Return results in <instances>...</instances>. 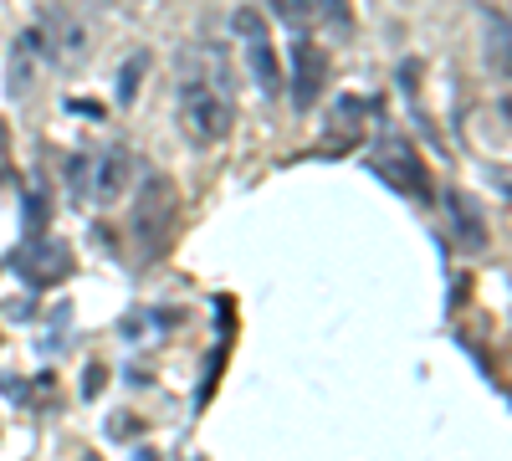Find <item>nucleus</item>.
Segmentation results:
<instances>
[{
	"label": "nucleus",
	"mask_w": 512,
	"mask_h": 461,
	"mask_svg": "<svg viewBox=\"0 0 512 461\" xmlns=\"http://www.w3.org/2000/svg\"><path fill=\"white\" fill-rule=\"evenodd\" d=\"M451 205H456V216H461V221H456V226H461V236L472 241V246H482V226H477V205L466 200V195H451Z\"/></svg>",
	"instance_id": "12"
},
{
	"label": "nucleus",
	"mask_w": 512,
	"mask_h": 461,
	"mask_svg": "<svg viewBox=\"0 0 512 461\" xmlns=\"http://www.w3.org/2000/svg\"><path fill=\"white\" fill-rule=\"evenodd\" d=\"M134 185V159H128V149H103L93 164H88V195L93 205H118L123 190Z\"/></svg>",
	"instance_id": "5"
},
{
	"label": "nucleus",
	"mask_w": 512,
	"mask_h": 461,
	"mask_svg": "<svg viewBox=\"0 0 512 461\" xmlns=\"http://www.w3.org/2000/svg\"><path fill=\"white\" fill-rule=\"evenodd\" d=\"M175 118L195 149H216L236 129V88L216 47L185 52L175 77Z\"/></svg>",
	"instance_id": "1"
},
{
	"label": "nucleus",
	"mask_w": 512,
	"mask_h": 461,
	"mask_svg": "<svg viewBox=\"0 0 512 461\" xmlns=\"http://www.w3.org/2000/svg\"><path fill=\"white\" fill-rule=\"evenodd\" d=\"M159 205H169V185H164L159 175H149V185H144V195H139V221H134V231L144 236V251H149V257L159 251V231L169 226V211L159 216Z\"/></svg>",
	"instance_id": "7"
},
{
	"label": "nucleus",
	"mask_w": 512,
	"mask_h": 461,
	"mask_svg": "<svg viewBox=\"0 0 512 461\" xmlns=\"http://www.w3.org/2000/svg\"><path fill=\"white\" fill-rule=\"evenodd\" d=\"M487 67L497 77L507 72V16L502 11H487Z\"/></svg>",
	"instance_id": "8"
},
{
	"label": "nucleus",
	"mask_w": 512,
	"mask_h": 461,
	"mask_svg": "<svg viewBox=\"0 0 512 461\" xmlns=\"http://www.w3.org/2000/svg\"><path fill=\"white\" fill-rule=\"evenodd\" d=\"M318 6V21H333V31H354V11H349V0H313Z\"/></svg>",
	"instance_id": "11"
},
{
	"label": "nucleus",
	"mask_w": 512,
	"mask_h": 461,
	"mask_svg": "<svg viewBox=\"0 0 512 461\" xmlns=\"http://www.w3.org/2000/svg\"><path fill=\"white\" fill-rule=\"evenodd\" d=\"M134 461H154V456H149V451H139V456H134Z\"/></svg>",
	"instance_id": "14"
},
{
	"label": "nucleus",
	"mask_w": 512,
	"mask_h": 461,
	"mask_svg": "<svg viewBox=\"0 0 512 461\" xmlns=\"http://www.w3.org/2000/svg\"><path fill=\"white\" fill-rule=\"evenodd\" d=\"M98 390H103V364L88 369V385H82V395H98Z\"/></svg>",
	"instance_id": "13"
},
{
	"label": "nucleus",
	"mask_w": 512,
	"mask_h": 461,
	"mask_svg": "<svg viewBox=\"0 0 512 461\" xmlns=\"http://www.w3.org/2000/svg\"><path fill=\"white\" fill-rule=\"evenodd\" d=\"M369 164H374V175L390 190H400L410 200H431V170H425V159L415 154L410 139H379Z\"/></svg>",
	"instance_id": "3"
},
{
	"label": "nucleus",
	"mask_w": 512,
	"mask_h": 461,
	"mask_svg": "<svg viewBox=\"0 0 512 461\" xmlns=\"http://www.w3.org/2000/svg\"><path fill=\"white\" fill-rule=\"evenodd\" d=\"M41 57H52V47H47V36H41V31H26L16 47H11V62H6V93H11L16 103L31 98L36 77H41Z\"/></svg>",
	"instance_id": "6"
},
{
	"label": "nucleus",
	"mask_w": 512,
	"mask_h": 461,
	"mask_svg": "<svg viewBox=\"0 0 512 461\" xmlns=\"http://www.w3.org/2000/svg\"><path fill=\"white\" fill-rule=\"evenodd\" d=\"M231 26H236V36H241V52H246L251 82H256V88H262L267 98H277V93H282V57H277V47H272L267 16L256 11V6H241V11L231 16Z\"/></svg>",
	"instance_id": "2"
},
{
	"label": "nucleus",
	"mask_w": 512,
	"mask_h": 461,
	"mask_svg": "<svg viewBox=\"0 0 512 461\" xmlns=\"http://www.w3.org/2000/svg\"><path fill=\"white\" fill-rule=\"evenodd\" d=\"M328 88V57L318 41H297L292 47V108L297 113H308Z\"/></svg>",
	"instance_id": "4"
},
{
	"label": "nucleus",
	"mask_w": 512,
	"mask_h": 461,
	"mask_svg": "<svg viewBox=\"0 0 512 461\" xmlns=\"http://www.w3.org/2000/svg\"><path fill=\"white\" fill-rule=\"evenodd\" d=\"M82 52H88V31H82L77 21H57V62L72 67Z\"/></svg>",
	"instance_id": "9"
},
{
	"label": "nucleus",
	"mask_w": 512,
	"mask_h": 461,
	"mask_svg": "<svg viewBox=\"0 0 512 461\" xmlns=\"http://www.w3.org/2000/svg\"><path fill=\"white\" fill-rule=\"evenodd\" d=\"M82 461H98V456H82Z\"/></svg>",
	"instance_id": "15"
},
{
	"label": "nucleus",
	"mask_w": 512,
	"mask_h": 461,
	"mask_svg": "<svg viewBox=\"0 0 512 461\" xmlns=\"http://www.w3.org/2000/svg\"><path fill=\"white\" fill-rule=\"evenodd\" d=\"M272 11H277V21H287L292 31H308V26L318 21L313 0H272Z\"/></svg>",
	"instance_id": "10"
}]
</instances>
